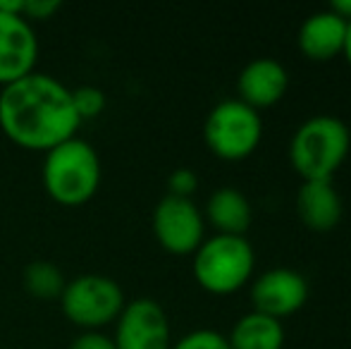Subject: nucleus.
Listing matches in <instances>:
<instances>
[{"instance_id":"nucleus-7","label":"nucleus","mask_w":351,"mask_h":349,"mask_svg":"<svg viewBox=\"0 0 351 349\" xmlns=\"http://www.w3.org/2000/svg\"><path fill=\"white\" fill-rule=\"evenodd\" d=\"M153 232L165 252L194 254L204 242V215L191 199L165 194L153 210Z\"/></svg>"},{"instance_id":"nucleus-20","label":"nucleus","mask_w":351,"mask_h":349,"mask_svg":"<svg viewBox=\"0 0 351 349\" xmlns=\"http://www.w3.org/2000/svg\"><path fill=\"white\" fill-rule=\"evenodd\" d=\"M70 349H117L115 340L98 330H84L72 340Z\"/></svg>"},{"instance_id":"nucleus-8","label":"nucleus","mask_w":351,"mask_h":349,"mask_svg":"<svg viewBox=\"0 0 351 349\" xmlns=\"http://www.w3.org/2000/svg\"><path fill=\"white\" fill-rule=\"evenodd\" d=\"M117 349H170V321L156 299L139 297L125 304L115 328Z\"/></svg>"},{"instance_id":"nucleus-6","label":"nucleus","mask_w":351,"mask_h":349,"mask_svg":"<svg viewBox=\"0 0 351 349\" xmlns=\"http://www.w3.org/2000/svg\"><path fill=\"white\" fill-rule=\"evenodd\" d=\"M60 304L72 323L86 328V330H96L98 326L117 321L127 302L122 287L112 278L98 273H84L65 282Z\"/></svg>"},{"instance_id":"nucleus-19","label":"nucleus","mask_w":351,"mask_h":349,"mask_svg":"<svg viewBox=\"0 0 351 349\" xmlns=\"http://www.w3.org/2000/svg\"><path fill=\"white\" fill-rule=\"evenodd\" d=\"M167 186H170L172 196L191 199V194H194L196 186H199V177L189 168H177L175 173H170V177H167Z\"/></svg>"},{"instance_id":"nucleus-14","label":"nucleus","mask_w":351,"mask_h":349,"mask_svg":"<svg viewBox=\"0 0 351 349\" xmlns=\"http://www.w3.org/2000/svg\"><path fill=\"white\" fill-rule=\"evenodd\" d=\"M206 215L217 234H237V237H244L254 218L249 199L234 186H220L213 191L206 204Z\"/></svg>"},{"instance_id":"nucleus-12","label":"nucleus","mask_w":351,"mask_h":349,"mask_svg":"<svg viewBox=\"0 0 351 349\" xmlns=\"http://www.w3.org/2000/svg\"><path fill=\"white\" fill-rule=\"evenodd\" d=\"M349 22L335 14L332 10L313 12L299 29V48L306 58L328 62L344 51Z\"/></svg>"},{"instance_id":"nucleus-17","label":"nucleus","mask_w":351,"mask_h":349,"mask_svg":"<svg viewBox=\"0 0 351 349\" xmlns=\"http://www.w3.org/2000/svg\"><path fill=\"white\" fill-rule=\"evenodd\" d=\"M72 101L79 120H88V117H96L103 112V108H106V93L98 86L84 84L72 88Z\"/></svg>"},{"instance_id":"nucleus-23","label":"nucleus","mask_w":351,"mask_h":349,"mask_svg":"<svg viewBox=\"0 0 351 349\" xmlns=\"http://www.w3.org/2000/svg\"><path fill=\"white\" fill-rule=\"evenodd\" d=\"M344 58H347V62L351 65V22H349V27H347V41H344Z\"/></svg>"},{"instance_id":"nucleus-16","label":"nucleus","mask_w":351,"mask_h":349,"mask_svg":"<svg viewBox=\"0 0 351 349\" xmlns=\"http://www.w3.org/2000/svg\"><path fill=\"white\" fill-rule=\"evenodd\" d=\"M22 282L27 292L41 299L60 297L62 289H65V278H62L60 268L51 261H32L24 268Z\"/></svg>"},{"instance_id":"nucleus-4","label":"nucleus","mask_w":351,"mask_h":349,"mask_svg":"<svg viewBox=\"0 0 351 349\" xmlns=\"http://www.w3.org/2000/svg\"><path fill=\"white\" fill-rule=\"evenodd\" d=\"M254 265V247L237 234H213L194 252V278L210 294H232L244 287Z\"/></svg>"},{"instance_id":"nucleus-18","label":"nucleus","mask_w":351,"mask_h":349,"mask_svg":"<svg viewBox=\"0 0 351 349\" xmlns=\"http://www.w3.org/2000/svg\"><path fill=\"white\" fill-rule=\"evenodd\" d=\"M170 349H230V342H227V337L222 333L201 328V330L186 333Z\"/></svg>"},{"instance_id":"nucleus-13","label":"nucleus","mask_w":351,"mask_h":349,"mask_svg":"<svg viewBox=\"0 0 351 349\" xmlns=\"http://www.w3.org/2000/svg\"><path fill=\"white\" fill-rule=\"evenodd\" d=\"M301 223L313 232H330L342 220V199L332 180H308L296 196Z\"/></svg>"},{"instance_id":"nucleus-9","label":"nucleus","mask_w":351,"mask_h":349,"mask_svg":"<svg viewBox=\"0 0 351 349\" xmlns=\"http://www.w3.org/2000/svg\"><path fill=\"white\" fill-rule=\"evenodd\" d=\"M308 299V282L291 268H270L251 287L254 311L270 318H287L296 313Z\"/></svg>"},{"instance_id":"nucleus-1","label":"nucleus","mask_w":351,"mask_h":349,"mask_svg":"<svg viewBox=\"0 0 351 349\" xmlns=\"http://www.w3.org/2000/svg\"><path fill=\"white\" fill-rule=\"evenodd\" d=\"M79 120L72 88L46 72H29L0 91V127L27 149H53L77 134Z\"/></svg>"},{"instance_id":"nucleus-3","label":"nucleus","mask_w":351,"mask_h":349,"mask_svg":"<svg viewBox=\"0 0 351 349\" xmlns=\"http://www.w3.org/2000/svg\"><path fill=\"white\" fill-rule=\"evenodd\" d=\"M43 184L56 201L77 206L88 201L101 184V158L86 139L77 134L46 151Z\"/></svg>"},{"instance_id":"nucleus-11","label":"nucleus","mask_w":351,"mask_h":349,"mask_svg":"<svg viewBox=\"0 0 351 349\" xmlns=\"http://www.w3.org/2000/svg\"><path fill=\"white\" fill-rule=\"evenodd\" d=\"M287 86H289V75H287L285 65L273 58L251 60L237 80L239 101H244L254 110L275 106L287 93Z\"/></svg>"},{"instance_id":"nucleus-15","label":"nucleus","mask_w":351,"mask_h":349,"mask_svg":"<svg viewBox=\"0 0 351 349\" xmlns=\"http://www.w3.org/2000/svg\"><path fill=\"white\" fill-rule=\"evenodd\" d=\"M227 342L230 349H282L285 328L278 318L251 311L234 323Z\"/></svg>"},{"instance_id":"nucleus-5","label":"nucleus","mask_w":351,"mask_h":349,"mask_svg":"<svg viewBox=\"0 0 351 349\" xmlns=\"http://www.w3.org/2000/svg\"><path fill=\"white\" fill-rule=\"evenodd\" d=\"M206 144L222 160H244L258 149L263 122L258 110L239 98L220 101L208 112L204 125Z\"/></svg>"},{"instance_id":"nucleus-10","label":"nucleus","mask_w":351,"mask_h":349,"mask_svg":"<svg viewBox=\"0 0 351 349\" xmlns=\"http://www.w3.org/2000/svg\"><path fill=\"white\" fill-rule=\"evenodd\" d=\"M38 41L24 14L0 10V84H10L34 72Z\"/></svg>"},{"instance_id":"nucleus-2","label":"nucleus","mask_w":351,"mask_h":349,"mask_svg":"<svg viewBox=\"0 0 351 349\" xmlns=\"http://www.w3.org/2000/svg\"><path fill=\"white\" fill-rule=\"evenodd\" d=\"M351 149L349 127L335 115H313L294 132L289 160L304 182L332 180Z\"/></svg>"},{"instance_id":"nucleus-22","label":"nucleus","mask_w":351,"mask_h":349,"mask_svg":"<svg viewBox=\"0 0 351 349\" xmlns=\"http://www.w3.org/2000/svg\"><path fill=\"white\" fill-rule=\"evenodd\" d=\"M330 10H332L335 14H339L342 19L351 22V0H335V3L330 5Z\"/></svg>"},{"instance_id":"nucleus-21","label":"nucleus","mask_w":351,"mask_h":349,"mask_svg":"<svg viewBox=\"0 0 351 349\" xmlns=\"http://www.w3.org/2000/svg\"><path fill=\"white\" fill-rule=\"evenodd\" d=\"M56 10H60V0H24V17L48 19Z\"/></svg>"}]
</instances>
